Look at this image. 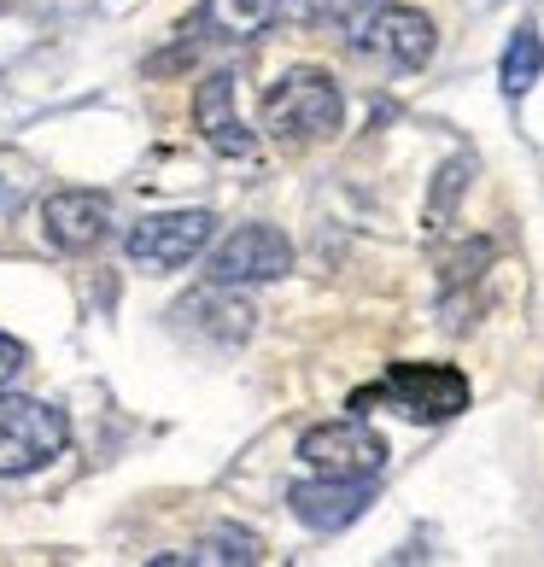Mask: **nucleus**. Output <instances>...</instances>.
Masks as SVG:
<instances>
[{"label": "nucleus", "mask_w": 544, "mask_h": 567, "mask_svg": "<svg viewBox=\"0 0 544 567\" xmlns=\"http://www.w3.org/2000/svg\"><path fill=\"white\" fill-rule=\"evenodd\" d=\"M106 228H112V199L89 194V187H71V194H53L41 205V235L59 251H89L106 240Z\"/></svg>", "instance_id": "8"}, {"label": "nucleus", "mask_w": 544, "mask_h": 567, "mask_svg": "<svg viewBox=\"0 0 544 567\" xmlns=\"http://www.w3.org/2000/svg\"><path fill=\"white\" fill-rule=\"evenodd\" d=\"M374 398H387L392 410L415 415V422H451V415L469 410V374L451 369V363H392L387 381L374 392H358L351 404H374Z\"/></svg>", "instance_id": "3"}, {"label": "nucleus", "mask_w": 544, "mask_h": 567, "mask_svg": "<svg viewBox=\"0 0 544 567\" xmlns=\"http://www.w3.org/2000/svg\"><path fill=\"white\" fill-rule=\"evenodd\" d=\"M299 456L310 462L317 474H346V480H374L387 462L381 433L363 427V422H322L299 439Z\"/></svg>", "instance_id": "5"}, {"label": "nucleus", "mask_w": 544, "mask_h": 567, "mask_svg": "<svg viewBox=\"0 0 544 567\" xmlns=\"http://www.w3.org/2000/svg\"><path fill=\"white\" fill-rule=\"evenodd\" d=\"M287 269H292V246H287L281 228H269V223H246L212 251V281H228V287L276 281Z\"/></svg>", "instance_id": "6"}, {"label": "nucleus", "mask_w": 544, "mask_h": 567, "mask_svg": "<svg viewBox=\"0 0 544 567\" xmlns=\"http://www.w3.org/2000/svg\"><path fill=\"white\" fill-rule=\"evenodd\" d=\"M71 445V422L41 398H0V480L35 474Z\"/></svg>", "instance_id": "2"}, {"label": "nucleus", "mask_w": 544, "mask_h": 567, "mask_svg": "<svg viewBox=\"0 0 544 567\" xmlns=\"http://www.w3.org/2000/svg\"><path fill=\"white\" fill-rule=\"evenodd\" d=\"M276 12H281V0H205V24H212L217 35H228V41L258 35Z\"/></svg>", "instance_id": "14"}, {"label": "nucleus", "mask_w": 544, "mask_h": 567, "mask_svg": "<svg viewBox=\"0 0 544 567\" xmlns=\"http://www.w3.org/2000/svg\"><path fill=\"white\" fill-rule=\"evenodd\" d=\"M212 235H217V217L212 212H158V217H141L123 246H130V258L141 269L171 276V269H182L187 258H199Z\"/></svg>", "instance_id": "4"}, {"label": "nucleus", "mask_w": 544, "mask_h": 567, "mask_svg": "<svg viewBox=\"0 0 544 567\" xmlns=\"http://www.w3.org/2000/svg\"><path fill=\"white\" fill-rule=\"evenodd\" d=\"M363 48L392 59V65H404V71H415V65L433 59V24L415 7H381L363 24Z\"/></svg>", "instance_id": "9"}, {"label": "nucleus", "mask_w": 544, "mask_h": 567, "mask_svg": "<svg viewBox=\"0 0 544 567\" xmlns=\"http://www.w3.org/2000/svg\"><path fill=\"white\" fill-rule=\"evenodd\" d=\"M194 123H199V135L212 141L217 153H228V158H246V153H253V135H246L240 106H235V76H205V82H199Z\"/></svg>", "instance_id": "10"}, {"label": "nucleus", "mask_w": 544, "mask_h": 567, "mask_svg": "<svg viewBox=\"0 0 544 567\" xmlns=\"http://www.w3.org/2000/svg\"><path fill=\"white\" fill-rule=\"evenodd\" d=\"M182 317H194L199 333H212L217 346H240L246 333H253V317L258 310L246 299H228V281H217L212 292H199L194 305H182Z\"/></svg>", "instance_id": "11"}, {"label": "nucleus", "mask_w": 544, "mask_h": 567, "mask_svg": "<svg viewBox=\"0 0 544 567\" xmlns=\"http://www.w3.org/2000/svg\"><path fill=\"white\" fill-rule=\"evenodd\" d=\"M18 369H24V346H18L12 333H0V386H7Z\"/></svg>", "instance_id": "15"}, {"label": "nucleus", "mask_w": 544, "mask_h": 567, "mask_svg": "<svg viewBox=\"0 0 544 567\" xmlns=\"http://www.w3.org/2000/svg\"><path fill=\"white\" fill-rule=\"evenodd\" d=\"M369 497H374V480H346V474H317V480H299V486L287 492L292 515L317 533L351 527V520L369 509Z\"/></svg>", "instance_id": "7"}, {"label": "nucleus", "mask_w": 544, "mask_h": 567, "mask_svg": "<svg viewBox=\"0 0 544 567\" xmlns=\"http://www.w3.org/2000/svg\"><path fill=\"white\" fill-rule=\"evenodd\" d=\"M171 561H187V567H253V561H264V538L246 533V527H217V533H205L187 556H171Z\"/></svg>", "instance_id": "12"}, {"label": "nucleus", "mask_w": 544, "mask_h": 567, "mask_svg": "<svg viewBox=\"0 0 544 567\" xmlns=\"http://www.w3.org/2000/svg\"><path fill=\"white\" fill-rule=\"evenodd\" d=\"M340 89L328 71H287L276 89L264 94V130L281 146H310L340 130Z\"/></svg>", "instance_id": "1"}, {"label": "nucleus", "mask_w": 544, "mask_h": 567, "mask_svg": "<svg viewBox=\"0 0 544 567\" xmlns=\"http://www.w3.org/2000/svg\"><path fill=\"white\" fill-rule=\"evenodd\" d=\"M538 71H544V35L533 30V24H521L515 35H510V48H504V65H497V82H504V94L510 100H521L538 82Z\"/></svg>", "instance_id": "13"}]
</instances>
